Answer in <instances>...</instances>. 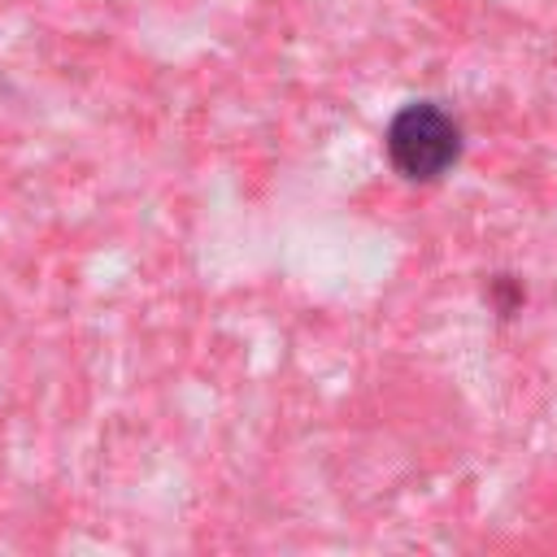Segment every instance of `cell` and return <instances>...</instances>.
Returning <instances> with one entry per match:
<instances>
[{
  "label": "cell",
  "instance_id": "obj_1",
  "mask_svg": "<svg viewBox=\"0 0 557 557\" xmlns=\"http://www.w3.org/2000/svg\"><path fill=\"white\" fill-rule=\"evenodd\" d=\"M387 157H392L396 174H405L413 183H431L457 165L461 126L440 104H426V100L405 104L387 126Z\"/></svg>",
  "mask_w": 557,
  "mask_h": 557
},
{
  "label": "cell",
  "instance_id": "obj_2",
  "mask_svg": "<svg viewBox=\"0 0 557 557\" xmlns=\"http://www.w3.org/2000/svg\"><path fill=\"white\" fill-rule=\"evenodd\" d=\"M487 296H492V305H496L500 318H513V313L522 309V300H527V287H522L513 274H496L492 287H487Z\"/></svg>",
  "mask_w": 557,
  "mask_h": 557
}]
</instances>
